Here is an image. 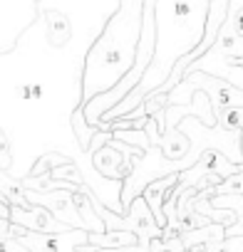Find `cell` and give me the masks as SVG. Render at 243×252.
<instances>
[{"mask_svg": "<svg viewBox=\"0 0 243 252\" xmlns=\"http://www.w3.org/2000/svg\"><path fill=\"white\" fill-rule=\"evenodd\" d=\"M208 252H243V237H226V240H213L206 245Z\"/></svg>", "mask_w": 243, "mask_h": 252, "instance_id": "e0dca14e", "label": "cell"}, {"mask_svg": "<svg viewBox=\"0 0 243 252\" xmlns=\"http://www.w3.org/2000/svg\"><path fill=\"white\" fill-rule=\"evenodd\" d=\"M67 163H75V158H70V156H65V154H45V156H40V158L35 161L30 176H47V173H52L57 166H67Z\"/></svg>", "mask_w": 243, "mask_h": 252, "instance_id": "5bb4252c", "label": "cell"}, {"mask_svg": "<svg viewBox=\"0 0 243 252\" xmlns=\"http://www.w3.org/2000/svg\"><path fill=\"white\" fill-rule=\"evenodd\" d=\"M211 0H157V52L152 60L149 72L144 74L142 84L112 111L102 116V121L112 124L134 114L144 99L159 92L174 74L176 64L186 60L206 37L208 28Z\"/></svg>", "mask_w": 243, "mask_h": 252, "instance_id": "6da1fadb", "label": "cell"}, {"mask_svg": "<svg viewBox=\"0 0 243 252\" xmlns=\"http://www.w3.org/2000/svg\"><path fill=\"white\" fill-rule=\"evenodd\" d=\"M144 8L147 0H119V8L104 23L102 32L84 55L77 106H87L92 99L107 94L129 74L139 52Z\"/></svg>", "mask_w": 243, "mask_h": 252, "instance_id": "7a4b0ae2", "label": "cell"}, {"mask_svg": "<svg viewBox=\"0 0 243 252\" xmlns=\"http://www.w3.org/2000/svg\"><path fill=\"white\" fill-rule=\"evenodd\" d=\"M10 166V144H8V134H3V151H0V173H8Z\"/></svg>", "mask_w": 243, "mask_h": 252, "instance_id": "d6986e66", "label": "cell"}, {"mask_svg": "<svg viewBox=\"0 0 243 252\" xmlns=\"http://www.w3.org/2000/svg\"><path fill=\"white\" fill-rule=\"evenodd\" d=\"M75 208L84 222V227L89 232H107V225L102 220V215L94 210V203H92V188L89 186H82L77 193H75Z\"/></svg>", "mask_w": 243, "mask_h": 252, "instance_id": "52a82bcc", "label": "cell"}, {"mask_svg": "<svg viewBox=\"0 0 243 252\" xmlns=\"http://www.w3.org/2000/svg\"><path fill=\"white\" fill-rule=\"evenodd\" d=\"M20 242L30 252H80L82 245H89V230H70L57 235L28 232L20 237Z\"/></svg>", "mask_w": 243, "mask_h": 252, "instance_id": "5b68a950", "label": "cell"}, {"mask_svg": "<svg viewBox=\"0 0 243 252\" xmlns=\"http://www.w3.org/2000/svg\"><path fill=\"white\" fill-rule=\"evenodd\" d=\"M184 82L194 89V92H203L211 101V109H213V116L226 111V109H233V106H243V89L218 79V77H211L206 72H186Z\"/></svg>", "mask_w": 243, "mask_h": 252, "instance_id": "3957f363", "label": "cell"}, {"mask_svg": "<svg viewBox=\"0 0 243 252\" xmlns=\"http://www.w3.org/2000/svg\"><path fill=\"white\" fill-rule=\"evenodd\" d=\"M99 252H104V250H99Z\"/></svg>", "mask_w": 243, "mask_h": 252, "instance_id": "7402d4cb", "label": "cell"}, {"mask_svg": "<svg viewBox=\"0 0 243 252\" xmlns=\"http://www.w3.org/2000/svg\"><path fill=\"white\" fill-rule=\"evenodd\" d=\"M10 222L13 225H20V227H25L30 232H40V235H57V232H70L72 230L65 222H60L47 208H40V205H33L28 210L13 208Z\"/></svg>", "mask_w": 243, "mask_h": 252, "instance_id": "8992f818", "label": "cell"}, {"mask_svg": "<svg viewBox=\"0 0 243 252\" xmlns=\"http://www.w3.org/2000/svg\"><path fill=\"white\" fill-rule=\"evenodd\" d=\"M70 121H72V131H75V136H77V146H80V151L87 154L89 146H92V141H94V136H97L99 131L94 129V126L87 124L82 106H77V109L72 111V119H70Z\"/></svg>", "mask_w": 243, "mask_h": 252, "instance_id": "7c38bea8", "label": "cell"}, {"mask_svg": "<svg viewBox=\"0 0 243 252\" xmlns=\"http://www.w3.org/2000/svg\"><path fill=\"white\" fill-rule=\"evenodd\" d=\"M89 245L97 250H122V247H132L139 245V237L127 230H107V232H89Z\"/></svg>", "mask_w": 243, "mask_h": 252, "instance_id": "ba28073f", "label": "cell"}, {"mask_svg": "<svg viewBox=\"0 0 243 252\" xmlns=\"http://www.w3.org/2000/svg\"><path fill=\"white\" fill-rule=\"evenodd\" d=\"M0 200L10 203L13 208H23V210L33 208L30 200L25 198V188H23V183H20V181H13L8 173H0Z\"/></svg>", "mask_w": 243, "mask_h": 252, "instance_id": "8fae6325", "label": "cell"}, {"mask_svg": "<svg viewBox=\"0 0 243 252\" xmlns=\"http://www.w3.org/2000/svg\"><path fill=\"white\" fill-rule=\"evenodd\" d=\"M152 252H189L181 242V235L179 237H157L152 240Z\"/></svg>", "mask_w": 243, "mask_h": 252, "instance_id": "2e32d148", "label": "cell"}, {"mask_svg": "<svg viewBox=\"0 0 243 252\" xmlns=\"http://www.w3.org/2000/svg\"><path fill=\"white\" fill-rule=\"evenodd\" d=\"M211 205L233 213V225L226 227V237H243V195H213Z\"/></svg>", "mask_w": 243, "mask_h": 252, "instance_id": "9c48e42d", "label": "cell"}, {"mask_svg": "<svg viewBox=\"0 0 243 252\" xmlns=\"http://www.w3.org/2000/svg\"><path fill=\"white\" fill-rule=\"evenodd\" d=\"M80 252H99V250H97L94 245H82V247H80Z\"/></svg>", "mask_w": 243, "mask_h": 252, "instance_id": "44dd1931", "label": "cell"}, {"mask_svg": "<svg viewBox=\"0 0 243 252\" xmlns=\"http://www.w3.org/2000/svg\"><path fill=\"white\" fill-rule=\"evenodd\" d=\"M25 198L30 200V205H40V208H47L60 222H65L67 227L72 230H87L77 208H75V193L70 190H47V193H40V190H30L25 188Z\"/></svg>", "mask_w": 243, "mask_h": 252, "instance_id": "277c9868", "label": "cell"}, {"mask_svg": "<svg viewBox=\"0 0 243 252\" xmlns=\"http://www.w3.org/2000/svg\"><path fill=\"white\" fill-rule=\"evenodd\" d=\"M216 129L228 131V134H241L243 139V106H233L216 114Z\"/></svg>", "mask_w": 243, "mask_h": 252, "instance_id": "4fadbf2b", "label": "cell"}, {"mask_svg": "<svg viewBox=\"0 0 243 252\" xmlns=\"http://www.w3.org/2000/svg\"><path fill=\"white\" fill-rule=\"evenodd\" d=\"M216 195H243V171L226 178L218 188H216Z\"/></svg>", "mask_w": 243, "mask_h": 252, "instance_id": "ac0fdd59", "label": "cell"}, {"mask_svg": "<svg viewBox=\"0 0 243 252\" xmlns=\"http://www.w3.org/2000/svg\"><path fill=\"white\" fill-rule=\"evenodd\" d=\"M213 240H226V225H218V222H211L206 227H199L194 232H184L181 235V242L186 250H194L199 245H208Z\"/></svg>", "mask_w": 243, "mask_h": 252, "instance_id": "30bf717a", "label": "cell"}, {"mask_svg": "<svg viewBox=\"0 0 243 252\" xmlns=\"http://www.w3.org/2000/svg\"><path fill=\"white\" fill-rule=\"evenodd\" d=\"M0 252H30V250H28L20 240H13V237H10V240L0 242Z\"/></svg>", "mask_w": 243, "mask_h": 252, "instance_id": "ffe728a7", "label": "cell"}, {"mask_svg": "<svg viewBox=\"0 0 243 252\" xmlns=\"http://www.w3.org/2000/svg\"><path fill=\"white\" fill-rule=\"evenodd\" d=\"M52 178H57V181H67V183H75V186H87V181L82 178V171H80V166L77 163H67V166H57L52 173H50Z\"/></svg>", "mask_w": 243, "mask_h": 252, "instance_id": "9a60e30c", "label": "cell"}]
</instances>
